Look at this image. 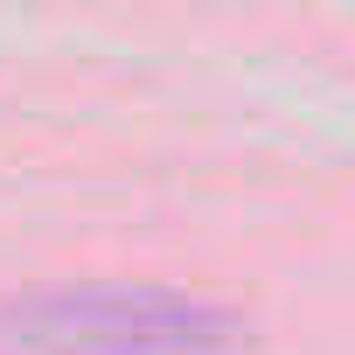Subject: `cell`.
<instances>
[{"label": "cell", "mask_w": 355, "mask_h": 355, "mask_svg": "<svg viewBox=\"0 0 355 355\" xmlns=\"http://www.w3.org/2000/svg\"><path fill=\"white\" fill-rule=\"evenodd\" d=\"M8 320L56 355H216L244 334L230 306L174 286H63L21 300Z\"/></svg>", "instance_id": "obj_1"}]
</instances>
